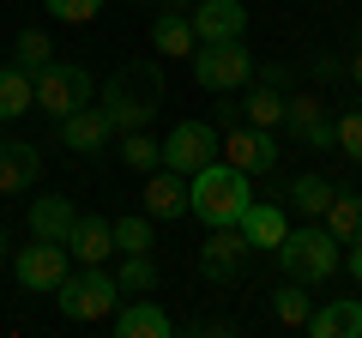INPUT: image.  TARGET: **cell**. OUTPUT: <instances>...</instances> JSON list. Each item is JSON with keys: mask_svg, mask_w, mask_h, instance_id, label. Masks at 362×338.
<instances>
[{"mask_svg": "<svg viewBox=\"0 0 362 338\" xmlns=\"http://www.w3.org/2000/svg\"><path fill=\"white\" fill-rule=\"evenodd\" d=\"M247 182H254V175H242V169H230L223 157H211L206 169L187 175V211H194L199 223H211V230H218V223H235L254 206V187Z\"/></svg>", "mask_w": 362, "mask_h": 338, "instance_id": "obj_1", "label": "cell"}, {"mask_svg": "<svg viewBox=\"0 0 362 338\" xmlns=\"http://www.w3.org/2000/svg\"><path fill=\"white\" fill-rule=\"evenodd\" d=\"M272 260L284 266V278H296V284H326L344 266V242L326 223H302V230H284V242L272 247Z\"/></svg>", "mask_w": 362, "mask_h": 338, "instance_id": "obj_2", "label": "cell"}, {"mask_svg": "<svg viewBox=\"0 0 362 338\" xmlns=\"http://www.w3.org/2000/svg\"><path fill=\"white\" fill-rule=\"evenodd\" d=\"M54 302H61V314L66 320H78V326H90V320H109V314L121 308V284L103 272V266H85V272H66L61 284L49 290Z\"/></svg>", "mask_w": 362, "mask_h": 338, "instance_id": "obj_3", "label": "cell"}, {"mask_svg": "<svg viewBox=\"0 0 362 338\" xmlns=\"http://www.w3.org/2000/svg\"><path fill=\"white\" fill-rule=\"evenodd\" d=\"M187 61H194V85H199V91H242L247 78H254V54H247L242 37L199 42Z\"/></svg>", "mask_w": 362, "mask_h": 338, "instance_id": "obj_4", "label": "cell"}, {"mask_svg": "<svg viewBox=\"0 0 362 338\" xmlns=\"http://www.w3.org/2000/svg\"><path fill=\"white\" fill-rule=\"evenodd\" d=\"M90 91H97V78H90L85 66H73V61H49L37 73V109H49L54 121L73 115V109H85Z\"/></svg>", "mask_w": 362, "mask_h": 338, "instance_id": "obj_5", "label": "cell"}, {"mask_svg": "<svg viewBox=\"0 0 362 338\" xmlns=\"http://www.w3.org/2000/svg\"><path fill=\"white\" fill-rule=\"evenodd\" d=\"M247 235L235 230V223H218V230L206 235V247H199V278L206 284H235L242 278V266H247Z\"/></svg>", "mask_w": 362, "mask_h": 338, "instance_id": "obj_6", "label": "cell"}, {"mask_svg": "<svg viewBox=\"0 0 362 338\" xmlns=\"http://www.w3.org/2000/svg\"><path fill=\"white\" fill-rule=\"evenodd\" d=\"M218 157L230 169H242V175H266L272 163H278V139H272L266 127H230V133H218Z\"/></svg>", "mask_w": 362, "mask_h": 338, "instance_id": "obj_7", "label": "cell"}, {"mask_svg": "<svg viewBox=\"0 0 362 338\" xmlns=\"http://www.w3.org/2000/svg\"><path fill=\"white\" fill-rule=\"evenodd\" d=\"M211 157H218V127H211V121H175V127H169V139H163V163L169 169L194 175Z\"/></svg>", "mask_w": 362, "mask_h": 338, "instance_id": "obj_8", "label": "cell"}, {"mask_svg": "<svg viewBox=\"0 0 362 338\" xmlns=\"http://www.w3.org/2000/svg\"><path fill=\"white\" fill-rule=\"evenodd\" d=\"M13 278L25 290H54L66 278V242H42V235H30V247L13 254Z\"/></svg>", "mask_w": 362, "mask_h": 338, "instance_id": "obj_9", "label": "cell"}, {"mask_svg": "<svg viewBox=\"0 0 362 338\" xmlns=\"http://www.w3.org/2000/svg\"><path fill=\"white\" fill-rule=\"evenodd\" d=\"M284 127L296 133L302 145H314V151H332V109H326V97L290 91L284 97Z\"/></svg>", "mask_w": 362, "mask_h": 338, "instance_id": "obj_10", "label": "cell"}, {"mask_svg": "<svg viewBox=\"0 0 362 338\" xmlns=\"http://www.w3.org/2000/svg\"><path fill=\"white\" fill-rule=\"evenodd\" d=\"M54 127H61V145H66V151H78V157H97L109 139H115V127H109L103 103H85V109H73V115H61Z\"/></svg>", "mask_w": 362, "mask_h": 338, "instance_id": "obj_11", "label": "cell"}, {"mask_svg": "<svg viewBox=\"0 0 362 338\" xmlns=\"http://www.w3.org/2000/svg\"><path fill=\"white\" fill-rule=\"evenodd\" d=\"M145 218H157V223L187 218V175H181V169L157 163L151 175H145Z\"/></svg>", "mask_w": 362, "mask_h": 338, "instance_id": "obj_12", "label": "cell"}, {"mask_svg": "<svg viewBox=\"0 0 362 338\" xmlns=\"http://www.w3.org/2000/svg\"><path fill=\"white\" fill-rule=\"evenodd\" d=\"M199 42H223V37H242L247 30V6L242 0H194V13H187Z\"/></svg>", "mask_w": 362, "mask_h": 338, "instance_id": "obj_13", "label": "cell"}, {"mask_svg": "<svg viewBox=\"0 0 362 338\" xmlns=\"http://www.w3.org/2000/svg\"><path fill=\"white\" fill-rule=\"evenodd\" d=\"M37 175H42V151L30 139L0 133V194H25V187H37Z\"/></svg>", "mask_w": 362, "mask_h": 338, "instance_id": "obj_14", "label": "cell"}, {"mask_svg": "<svg viewBox=\"0 0 362 338\" xmlns=\"http://www.w3.org/2000/svg\"><path fill=\"white\" fill-rule=\"evenodd\" d=\"M66 254L78 266H109V254H115V223L97 218V211H78L73 235H66Z\"/></svg>", "mask_w": 362, "mask_h": 338, "instance_id": "obj_15", "label": "cell"}, {"mask_svg": "<svg viewBox=\"0 0 362 338\" xmlns=\"http://www.w3.org/2000/svg\"><path fill=\"white\" fill-rule=\"evenodd\" d=\"M109 326H115V338H163V332H175V320H169V314L157 308L151 296L121 302V308L109 314Z\"/></svg>", "mask_w": 362, "mask_h": 338, "instance_id": "obj_16", "label": "cell"}, {"mask_svg": "<svg viewBox=\"0 0 362 338\" xmlns=\"http://www.w3.org/2000/svg\"><path fill=\"white\" fill-rule=\"evenodd\" d=\"M73 223H78V206H73L66 194L30 199V235H42V242H66V235H73Z\"/></svg>", "mask_w": 362, "mask_h": 338, "instance_id": "obj_17", "label": "cell"}, {"mask_svg": "<svg viewBox=\"0 0 362 338\" xmlns=\"http://www.w3.org/2000/svg\"><path fill=\"white\" fill-rule=\"evenodd\" d=\"M235 230L247 235V247H278L284 242V230H290V218H284V206H272V199H259V206H247L242 218H235Z\"/></svg>", "mask_w": 362, "mask_h": 338, "instance_id": "obj_18", "label": "cell"}, {"mask_svg": "<svg viewBox=\"0 0 362 338\" xmlns=\"http://www.w3.org/2000/svg\"><path fill=\"white\" fill-rule=\"evenodd\" d=\"M308 332L314 338H356L362 332V302L356 296H332L326 308L308 314Z\"/></svg>", "mask_w": 362, "mask_h": 338, "instance_id": "obj_19", "label": "cell"}, {"mask_svg": "<svg viewBox=\"0 0 362 338\" xmlns=\"http://www.w3.org/2000/svg\"><path fill=\"white\" fill-rule=\"evenodd\" d=\"M109 85H115V91H127L133 103H151V109L163 103V66H157V61H127Z\"/></svg>", "mask_w": 362, "mask_h": 338, "instance_id": "obj_20", "label": "cell"}, {"mask_svg": "<svg viewBox=\"0 0 362 338\" xmlns=\"http://www.w3.org/2000/svg\"><path fill=\"white\" fill-rule=\"evenodd\" d=\"M151 42H157V61H187V54L199 49V37H194V25H187V13H157V25H151Z\"/></svg>", "mask_w": 362, "mask_h": 338, "instance_id": "obj_21", "label": "cell"}, {"mask_svg": "<svg viewBox=\"0 0 362 338\" xmlns=\"http://www.w3.org/2000/svg\"><path fill=\"white\" fill-rule=\"evenodd\" d=\"M37 109V73L25 66H0V121H18Z\"/></svg>", "mask_w": 362, "mask_h": 338, "instance_id": "obj_22", "label": "cell"}, {"mask_svg": "<svg viewBox=\"0 0 362 338\" xmlns=\"http://www.w3.org/2000/svg\"><path fill=\"white\" fill-rule=\"evenodd\" d=\"M326 230L338 235V242H362V194L356 187H332V199H326Z\"/></svg>", "mask_w": 362, "mask_h": 338, "instance_id": "obj_23", "label": "cell"}, {"mask_svg": "<svg viewBox=\"0 0 362 338\" xmlns=\"http://www.w3.org/2000/svg\"><path fill=\"white\" fill-rule=\"evenodd\" d=\"M284 97L290 91H278V85H266V78H259L254 91H247V103H242V115H247V127H284Z\"/></svg>", "mask_w": 362, "mask_h": 338, "instance_id": "obj_24", "label": "cell"}, {"mask_svg": "<svg viewBox=\"0 0 362 338\" xmlns=\"http://www.w3.org/2000/svg\"><path fill=\"white\" fill-rule=\"evenodd\" d=\"M308 314H314V296H302L296 278L272 290V320H278V326H290V332H308Z\"/></svg>", "mask_w": 362, "mask_h": 338, "instance_id": "obj_25", "label": "cell"}, {"mask_svg": "<svg viewBox=\"0 0 362 338\" xmlns=\"http://www.w3.org/2000/svg\"><path fill=\"white\" fill-rule=\"evenodd\" d=\"M284 199L302 211V218H320V211H326V199H332V182H326V175H314V169H302L296 182L284 187Z\"/></svg>", "mask_w": 362, "mask_h": 338, "instance_id": "obj_26", "label": "cell"}, {"mask_svg": "<svg viewBox=\"0 0 362 338\" xmlns=\"http://www.w3.org/2000/svg\"><path fill=\"white\" fill-rule=\"evenodd\" d=\"M103 115H109V127H115V133H139V127H151V121H157V109H151V103H133L127 91H115V85H109Z\"/></svg>", "mask_w": 362, "mask_h": 338, "instance_id": "obj_27", "label": "cell"}, {"mask_svg": "<svg viewBox=\"0 0 362 338\" xmlns=\"http://www.w3.org/2000/svg\"><path fill=\"white\" fill-rule=\"evenodd\" d=\"M115 284H121V296H145V290H157V260H151V254H121Z\"/></svg>", "mask_w": 362, "mask_h": 338, "instance_id": "obj_28", "label": "cell"}, {"mask_svg": "<svg viewBox=\"0 0 362 338\" xmlns=\"http://www.w3.org/2000/svg\"><path fill=\"white\" fill-rule=\"evenodd\" d=\"M121 163H127V169H139V175H151V169L163 163V145H157L145 127H139V133H121Z\"/></svg>", "mask_w": 362, "mask_h": 338, "instance_id": "obj_29", "label": "cell"}, {"mask_svg": "<svg viewBox=\"0 0 362 338\" xmlns=\"http://www.w3.org/2000/svg\"><path fill=\"white\" fill-rule=\"evenodd\" d=\"M49 61H54L49 30H18V42H13V66H25V73H42Z\"/></svg>", "mask_w": 362, "mask_h": 338, "instance_id": "obj_30", "label": "cell"}, {"mask_svg": "<svg viewBox=\"0 0 362 338\" xmlns=\"http://www.w3.org/2000/svg\"><path fill=\"white\" fill-rule=\"evenodd\" d=\"M115 254H151V218H115Z\"/></svg>", "mask_w": 362, "mask_h": 338, "instance_id": "obj_31", "label": "cell"}, {"mask_svg": "<svg viewBox=\"0 0 362 338\" xmlns=\"http://www.w3.org/2000/svg\"><path fill=\"white\" fill-rule=\"evenodd\" d=\"M332 145L350 157V163H362V109H350V115L332 121Z\"/></svg>", "mask_w": 362, "mask_h": 338, "instance_id": "obj_32", "label": "cell"}, {"mask_svg": "<svg viewBox=\"0 0 362 338\" xmlns=\"http://www.w3.org/2000/svg\"><path fill=\"white\" fill-rule=\"evenodd\" d=\"M49 6V18H61V25H90V18L103 13V0H42Z\"/></svg>", "mask_w": 362, "mask_h": 338, "instance_id": "obj_33", "label": "cell"}, {"mask_svg": "<svg viewBox=\"0 0 362 338\" xmlns=\"http://www.w3.org/2000/svg\"><path fill=\"white\" fill-rule=\"evenodd\" d=\"M259 78H266V85H278V91H290V66H259Z\"/></svg>", "mask_w": 362, "mask_h": 338, "instance_id": "obj_34", "label": "cell"}, {"mask_svg": "<svg viewBox=\"0 0 362 338\" xmlns=\"http://www.w3.org/2000/svg\"><path fill=\"white\" fill-rule=\"evenodd\" d=\"M344 78H350V85H362V37H356V54H350V66H344Z\"/></svg>", "mask_w": 362, "mask_h": 338, "instance_id": "obj_35", "label": "cell"}, {"mask_svg": "<svg viewBox=\"0 0 362 338\" xmlns=\"http://www.w3.org/2000/svg\"><path fill=\"white\" fill-rule=\"evenodd\" d=\"M350 278L362 284V242H350Z\"/></svg>", "mask_w": 362, "mask_h": 338, "instance_id": "obj_36", "label": "cell"}, {"mask_svg": "<svg viewBox=\"0 0 362 338\" xmlns=\"http://www.w3.org/2000/svg\"><path fill=\"white\" fill-rule=\"evenodd\" d=\"M0 260H13V235L0 230Z\"/></svg>", "mask_w": 362, "mask_h": 338, "instance_id": "obj_37", "label": "cell"}]
</instances>
